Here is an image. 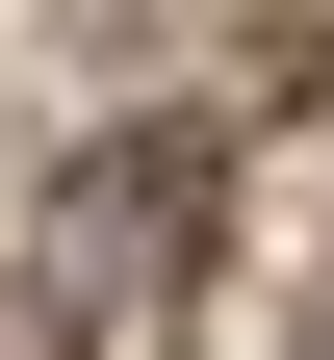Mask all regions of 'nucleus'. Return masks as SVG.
Wrapping results in <instances>:
<instances>
[{
	"instance_id": "obj_1",
	"label": "nucleus",
	"mask_w": 334,
	"mask_h": 360,
	"mask_svg": "<svg viewBox=\"0 0 334 360\" xmlns=\"http://www.w3.org/2000/svg\"><path fill=\"white\" fill-rule=\"evenodd\" d=\"M206 206H231V155H206V129H103V155L52 180V232H26L52 360H155V309H180V257H206Z\"/></svg>"
}]
</instances>
